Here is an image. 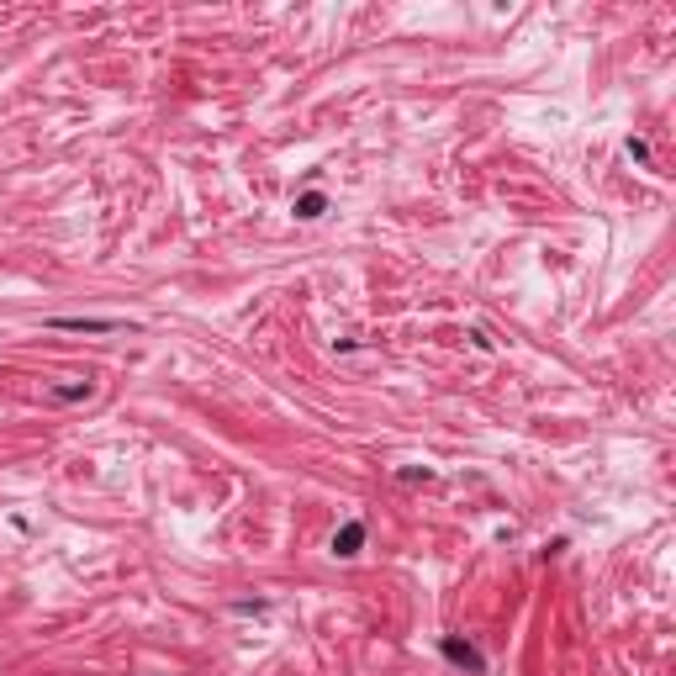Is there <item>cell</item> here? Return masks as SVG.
<instances>
[{
	"label": "cell",
	"instance_id": "obj_1",
	"mask_svg": "<svg viewBox=\"0 0 676 676\" xmlns=\"http://www.w3.org/2000/svg\"><path fill=\"white\" fill-rule=\"evenodd\" d=\"M53 328H69V333H111L122 323H111V317H53Z\"/></svg>",
	"mask_w": 676,
	"mask_h": 676
},
{
	"label": "cell",
	"instance_id": "obj_3",
	"mask_svg": "<svg viewBox=\"0 0 676 676\" xmlns=\"http://www.w3.org/2000/svg\"><path fill=\"white\" fill-rule=\"evenodd\" d=\"M96 397V381H74V386H53V402H85Z\"/></svg>",
	"mask_w": 676,
	"mask_h": 676
},
{
	"label": "cell",
	"instance_id": "obj_2",
	"mask_svg": "<svg viewBox=\"0 0 676 676\" xmlns=\"http://www.w3.org/2000/svg\"><path fill=\"white\" fill-rule=\"evenodd\" d=\"M360 544H365V523H344L338 539H333V550L338 555H360Z\"/></svg>",
	"mask_w": 676,
	"mask_h": 676
},
{
	"label": "cell",
	"instance_id": "obj_4",
	"mask_svg": "<svg viewBox=\"0 0 676 676\" xmlns=\"http://www.w3.org/2000/svg\"><path fill=\"white\" fill-rule=\"evenodd\" d=\"M444 655H449V661H460V666H471V671H481V655L471 645H460V640H444Z\"/></svg>",
	"mask_w": 676,
	"mask_h": 676
},
{
	"label": "cell",
	"instance_id": "obj_5",
	"mask_svg": "<svg viewBox=\"0 0 676 676\" xmlns=\"http://www.w3.org/2000/svg\"><path fill=\"white\" fill-rule=\"evenodd\" d=\"M296 217H307V222H312V217H323V196H317V191H312V196H302V201H296Z\"/></svg>",
	"mask_w": 676,
	"mask_h": 676
}]
</instances>
